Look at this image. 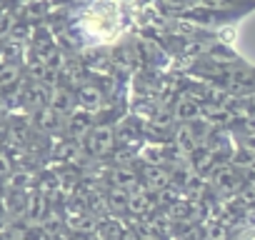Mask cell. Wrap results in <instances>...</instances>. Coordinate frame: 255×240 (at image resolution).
Listing matches in <instances>:
<instances>
[{"instance_id":"cell-13","label":"cell","mask_w":255,"mask_h":240,"mask_svg":"<svg viewBox=\"0 0 255 240\" xmlns=\"http://www.w3.org/2000/svg\"><path fill=\"white\" fill-rule=\"evenodd\" d=\"M3 5H5V0H0V10H3Z\"/></svg>"},{"instance_id":"cell-10","label":"cell","mask_w":255,"mask_h":240,"mask_svg":"<svg viewBox=\"0 0 255 240\" xmlns=\"http://www.w3.org/2000/svg\"><path fill=\"white\" fill-rule=\"evenodd\" d=\"M70 225H73L75 230H80V233H93V230L98 228V223H95L93 218H85V215L73 218V220H70Z\"/></svg>"},{"instance_id":"cell-2","label":"cell","mask_w":255,"mask_h":240,"mask_svg":"<svg viewBox=\"0 0 255 240\" xmlns=\"http://www.w3.org/2000/svg\"><path fill=\"white\" fill-rule=\"evenodd\" d=\"M85 145L90 155H108L115 148V128L113 125H93V130L85 138Z\"/></svg>"},{"instance_id":"cell-12","label":"cell","mask_w":255,"mask_h":240,"mask_svg":"<svg viewBox=\"0 0 255 240\" xmlns=\"http://www.w3.org/2000/svg\"><path fill=\"white\" fill-rule=\"evenodd\" d=\"M10 173H13V160H10V155L5 150H0V178H5Z\"/></svg>"},{"instance_id":"cell-11","label":"cell","mask_w":255,"mask_h":240,"mask_svg":"<svg viewBox=\"0 0 255 240\" xmlns=\"http://www.w3.org/2000/svg\"><path fill=\"white\" fill-rule=\"evenodd\" d=\"M110 203H113L115 208L125 210V208H128V203H130V193H128V190H120V188H115V190L110 193Z\"/></svg>"},{"instance_id":"cell-3","label":"cell","mask_w":255,"mask_h":240,"mask_svg":"<svg viewBox=\"0 0 255 240\" xmlns=\"http://www.w3.org/2000/svg\"><path fill=\"white\" fill-rule=\"evenodd\" d=\"M48 105L63 118V115H70V113H75V105H78V100H75V93H70L68 88H55L53 90V95L48 98Z\"/></svg>"},{"instance_id":"cell-8","label":"cell","mask_w":255,"mask_h":240,"mask_svg":"<svg viewBox=\"0 0 255 240\" xmlns=\"http://www.w3.org/2000/svg\"><path fill=\"white\" fill-rule=\"evenodd\" d=\"M145 180H148V188L150 190H165L170 185V175L165 170H148L145 173Z\"/></svg>"},{"instance_id":"cell-6","label":"cell","mask_w":255,"mask_h":240,"mask_svg":"<svg viewBox=\"0 0 255 240\" xmlns=\"http://www.w3.org/2000/svg\"><path fill=\"white\" fill-rule=\"evenodd\" d=\"M18 80H20V68H18V65H13V63L0 65V93L15 88Z\"/></svg>"},{"instance_id":"cell-4","label":"cell","mask_w":255,"mask_h":240,"mask_svg":"<svg viewBox=\"0 0 255 240\" xmlns=\"http://www.w3.org/2000/svg\"><path fill=\"white\" fill-rule=\"evenodd\" d=\"M90 130H93V120H90L88 113H70L68 135H70L73 140H85Z\"/></svg>"},{"instance_id":"cell-7","label":"cell","mask_w":255,"mask_h":240,"mask_svg":"<svg viewBox=\"0 0 255 240\" xmlns=\"http://www.w3.org/2000/svg\"><path fill=\"white\" fill-rule=\"evenodd\" d=\"M113 183H115V188L130 193V190L138 185V175H135V170H130V168H118V170L113 173Z\"/></svg>"},{"instance_id":"cell-9","label":"cell","mask_w":255,"mask_h":240,"mask_svg":"<svg viewBox=\"0 0 255 240\" xmlns=\"http://www.w3.org/2000/svg\"><path fill=\"white\" fill-rule=\"evenodd\" d=\"M100 90L98 88H93V85H88V88H80V93L75 95V100L78 103H85L88 108H98L100 105Z\"/></svg>"},{"instance_id":"cell-14","label":"cell","mask_w":255,"mask_h":240,"mask_svg":"<svg viewBox=\"0 0 255 240\" xmlns=\"http://www.w3.org/2000/svg\"><path fill=\"white\" fill-rule=\"evenodd\" d=\"M23 240H30V238H23Z\"/></svg>"},{"instance_id":"cell-1","label":"cell","mask_w":255,"mask_h":240,"mask_svg":"<svg viewBox=\"0 0 255 240\" xmlns=\"http://www.w3.org/2000/svg\"><path fill=\"white\" fill-rule=\"evenodd\" d=\"M248 180V170L235 165V163H220L210 173V185L220 198H235L240 195L243 185Z\"/></svg>"},{"instance_id":"cell-5","label":"cell","mask_w":255,"mask_h":240,"mask_svg":"<svg viewBox=\"0 0 255 240\" xmlns=\"http://www.w3.org/2000/svg\"><path fill=\"white\" fill-rule=\"evenodd\" d=\"M200 105L195 100H178V108H175V118L180 123H195L198 115H200Z\"/></svg>"}]
</instances>
